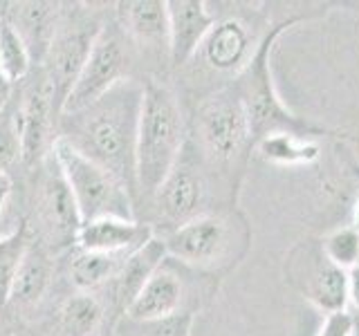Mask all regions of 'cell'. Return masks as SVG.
Masks as SVG:
<instances>
[{
	"instance_id": "6da1fadb",
	"label": "cell",
	"mask_w": 359,
	"mask_h": 336,
	"mask_svg": "<svg viewBox=\"0 0 359 336\" xmlns=\"http://www.w3.org/2000/svg\"><path fill=\"white\" fill-rule=\"evenodd\" d=\"M144 83L130 78L115 85L93 106L67 117V130L61 139L72 144L99 166L110 171L119 182L128 186L130 193L137 188V126L142 108Z\"/></svg>"
},
{
	"instance_id": "7a4b0ae2",
	"label": "cell",
	"mask_w": 359,
	"mask_h": 336,
	"mask_svg": "<svg viewBox=\"0 0 359 336\" xmlns=\"http://www.w3.org/2000/svg\"><path fill=\"white\" fill-rule=\"evenodd\" d=\"M301 20H306V16H292V18L272 22L269 29L265 31L263 41L258 43L250 63H247L245 70L236 76L231 83V88L236 90V94H238L241 104L247 112V119H250L254 144H258L263 137H267V134H276V132H290L303 139H317V137H332L339 141L348 139V132L330 130L325 126H319V123H312L308 119L294 115L276 92V85L272 78V50L276 41L283 36L290 27L299 25Z\"/></svg>"
},
{
	"instance_id": "3957f363",
	"label": "cell",
	"mask_w": 359,
	"mask_h": 336,
	"mask_svg": "<svg viewBox=\"0 0 359 336\" xmlns=\"http://www.w3.org/2000/svg\"><path fill=\"white\" fill-rule=\"evenodd\" d=\"M168 258L200 274L224 278L252 249V224L236 206L207 211L182 227L164 233Z\"/></svg>"
},
{
	"instance_id": "277c9868",
	"label": "cell",
	"mask_w": 359,
	"mask_h": 336,
	"mask_svg": "<svg viewBox=\"0 0 359 336\" xmlns=\"http://www.w3.org/2000/svg\"><path fill=\"white\" fill-rule=\"evenodd\" d=\"M184 146V117L177 97L160 81H146L135 153L137 188L146 197H153L166 175L175 168Z\"/></svg>"
},
{
	"instance_id": "5b68a950",
	"label": "cell",
	"mask_w": 359,
	"mask_h": 336,
	"mask_svg": "<svg viewBox=\"0 0 359 336\" xmlns=\"http://www.w3.org/2000/svg\"><path fill=\"white\" fill-rule=\"evenodd\" d=\"M194 128L202 164L229 179L238 188L245 168L256 148L247 112L231 85L216 90L196 110Z\"/></svg>"
},
{
	"instance_id": "8992f818",
	"label": "cell",
	"mask_w": 359,
	"mask_h": 336,
	"mask_svg": "<svg viewBox=\"0 0 359 336\" xmlns=\"http://www.w3.org/2000/svg\"><path fill=\"white\" fill-rule=\"evenodd\" d=\"M52 155L65 177L74 204L81 216V224L99 218H133V193L128 186L99 166L83 153H79L72 144L56 137Z\"/></svg>"
},
{
	"instance_id": "52a82bcc",
	"label": "cell",
	"mask_w": 359,
	"mask_h": 336,
	"mask_svg": "<svg viewBox=\"0 0 359 336\" xmlns=\"http://www.w3.org/2000/svg\"><path fill=\"white\" fill-rule=\"evenodd\" d=\"M283 274L287 285L325 316L346 312L348 272L323 253L321 240L308 238L292 246L285 255Z\"/></svg>"
},
{
	"instance_id": "ba28073f",
	"label": "cell",
	"mask_w": 359,
	"mask_h": 336,
	"mask_svg": "<svg viewBox=\"0 0 359 336\" xmlns=\"http://www.w3.org/2000/svg\"><path fill=\"white\" fill-rule=\"evenodd\" d=\"M213 276L200 274L196 269L180 265L173 258H166L162 267L146 280L140 294L133 298L123 316L130 321H162L180 316V314H198L200 294L211 296L205 291H194V285H200ZM220 280V278H218Z\"/></svg>"
},
{
	"instance_id": "9c48e42d",
	"label": "cell",
	"mask_w": 359,
	"mask_h": 336,
	"mask_svg": "<svg viewBox=\"0 0 359 336\" xmlns=\"http://www.w3.org/2000/svg\"><path fill=\"white\" fill-rule=\"evenodd\" d=\"M128 72V52L123 48L121 38L115 29L99 27L93 48L83 63V70L79 74L63 104V115H72L88 106H93L112 88L126 81Z\"/></svg>"
},
{
	"instance_id": "30bf717a",
	"label": "cell",
	"mask_w": 359,
	"mask_h": 336,
	"mask_svg": "<svg viewBox=\"0 0 359 336\" xmlns=\"http://www.w3.org/2000/svg\"><path fill=\"white\" fill-rule=\"evenodd\" d=\"M202 162V160H200ZM196 157L187 153V146L182 157L175 164V168L166 175V179L155 190L153 206L157 211V218L166 224V233L182 227V224L196 220L202 213L211 211L207 206L209 202V182L205 171L200 168Z\"/></svg>"
},
{
	"instance_id": "8fae6325",
	"label": "cell",
	"mask_w": 359,
	"mask_h": 336,
	"mask_svg": "<svg viewBox=\"0 0 359 336\" xmlns=\"http://www.w3.org/2000/svg\"><path fill=\"white\" fill-rule=\"evenodd\" d=\"M263 36H256L254 25H250L245 18L238 16L220 18L207 34L198 56L211 72L231 74L236 78L247 67V63H250Z\"/></svg>"
},
{
	"instance_id": "7c38bea8",
	"label": "cell",
	"mask_w": 359,
	"mask_h": 336,
	"mask_svg": "<svg viewBox=\"0 0 359 336\" xmlns=\"http://www.w3.org/2000/svg\"><path fill=\"white\" fill-rule=\"evenodd\" d=\"M56 112H61L56 101V90L48 74H41L36 83H32L25 99L18 104V126L22 141V162L34 164L48 155L52 148V130L56 123Z\"/></svg>"
},
{
	"instance_id": "4fadbf2b",
	"label": "cell",
	"mask_w": 359,
	"mask_h": 336,
	"mask_svg": "<svg viewBox=\"0 0 359 336\" xmlns=\"http://www.w3.org/2000/svg\"><path fill=\"white\" fill-rule=\"evenodd\" d=\"M168 14V56L175 67L198 56L207 34L216 25L205 0H166Z\"/></svg>"
},
{
	"instance_id": "5bb4252c",
	"label": "cell",
	"mask_w": 359,
	"mask_h": 336,
	"mask_svg": "<svg viewBox=\"0 0 359 336\" xmlns=\"http://www.w3.org/2000/svg\"><path fill=\"white\" fill-rule=\"evenodd\" d=\"M97 31L99 29L88 31L83 25H76L65 31L56 29L54 34V41L48 54H45V61H48V72L45 74L50 76V81L56 90V101H59L61 110L72 85L76 83L79 74L83 70V63L95 43Z\"/></svg>"
},
{
	"instance_id": "9a60e30c",
	"label": "cell",
	"mask_w": 359,
	"mask_h": 336,
	"mask_svg": "<svg viewBox=\"0 0 359 336\" xmlns=\"http://www.w3.org/2000/svg\"><path fill=\"white\" fill-rule=\"evenodd\" d=\"M155 231L151 224L126 218H99L83 222L76 233V246L83 251H99L112 255H128L144 246Z\"/></svg>"
},
{
	"instance_id": "2e32d148",
	"label": "cell",
	"mask_w": 359,
	"mask_h": 336,
	"mask_svg": "<svg viewBox=\"0 0 359 336\" xmlns=\"http://www.w3.org/2000/svg\"><path fill=\"white\" fill-rule=\"evenodd\" d=\"M39 188V211L45 227L52 233V238L61 242L76 240V233L81 229V216H79L70 186H67L52 153L48 171H45Z\"/></svg>"
},
{
	"instance_id": "e0dca14e",
	"label": "cell",
	"mask_w": 359,
	"mask_h": 336,
	"mask_svg": "<svg viewBox=\"0 0 359 336\" xmlns=\"http://www.w3.org/2000/svg\"><path fill=\"white\" fill-rule=\"evenodd\" d=\"M166 258H168L166 244L162 238H157V235L144 246H140L137 251L126 255V260L121 262L117 276L112 278V283L108 285L112 291V298H115V302L123 314H126V307L133 302V298L140 294V289L146 285V280L162 267Z\"/></svg>"
},
{
	"instance_id": "ac0fdd59",
	"label": "cell",
	"mask_w": 359,
	"mask_h": 336,
	"mask_svg": "<svg viewBox=\"0 0 359 336\" xmlns=\"http://www.w3.org/2000/svg\"><path fill=\"white\" fill-rule=\"evenodd\" d=\"M119 25L135 41L168 52V14L166 0H128L117 5Z\"/></svg>"
},
{
	"instance_id": "d6986e66",
	"label": "cell",
	"mask_w": 359,
	"mask_h": 336,
	"mask_svg": "<svg viewBox=\"0 0 359 336\" xmlns=\"http://www.w3.org/2000/svg\"><path fill=\"white\" fill-rule=\"evenodd\" d=\"M56 16H59V5L54 3H18L11 9V20L7 22L18 31L32 56L36 54L39 59L41 56L45 59L59 29Z\"/></svg>"
},
{
	"instance_id": "ffe728a7",
	"label": "cell",
	"mask_w": 359,
	"mask_h": 336,
	"mask_svg": "<svg viewBox=\"0 0 359 336\" xmlns=\"http://www.w3.org/2000/svg\"><path fill=\"white\" fill-rule=\"evenodd\" d=\"M50 276H52V267L45 251L41 246L29 244V249L20 262V269L16 274L14 287H11V298L9 305L16 307H34L45 294V289L50 285Z\"/></svg>"
},
{
	"instance_id": "44dd1931",
	"label": "cell",
	"mask_w": 359,
	"mask_h": 336,
	"mask_svg": "<svg viewBox=\"0 0 359 336\" xmlns=\"http://www.w3.org/2000/svg\"><path fill=\"white\" fill-rule=\"evenodd\" d=\"M254 153L274 166H301L317 162L321 157V146L314 139H303L290 132H276L258 141Z\"/></svg>"
},
{
	"instance_id": "7402d4cb",
	"label": "cell",
	"mask_w": 359,
	"mask_h": 336,
	"mask_svg": "<svg viewBox=\"0 0 359 336\" xmlns=\"http://www.w3.org/2000/svg\"><path fill=\"white\" fill-rule=\"evenodd\" d=\"M123 260H126V255L79 249L70 260V280L79 291L93 294L95 289L112 283Z\"/></svg>"
},
{
	"instance_id": "603a6c76",
	"label": "cell",
	"mask_w": 359,
	"mask_h": 336,
	"mask_svg": "<svg viewBox=\"0 0 359 336\" xmlns=\"http://www.w3.org/2000/svg\"><path fill=\"white\" fill-rule=\"evenodd\" d=\"M104 323V307L90 291H79L70 296L59 312L61 336H97Z\"/></svg>"
},
{
	"instance_id": "cb8c5ba5",
	"label": "cell",
	"mask_w": 359,
	"mask_h": 336,
	"mask_svg": "<svg viewBox=\"0 0 359 336\" xmlns=\"http://www.w3.org/2000/svg\"><path fill=\"white\" fill-rule=\"evenodd\" d=\"M29 244L32 240L25 224H18L11 233H0V312L9 305L11 287Z\"/></svg>"
},
{
	"instance_id": "d4e9b609",
	"label": "cell",
	"mask_w": 359,
	"mask_h": 336,
	"mask_svg": "<svg viewBox=\"0 0 359 336\" xmlns=\"http://www.w3.org/2000/svg\"><path fill=\"white\" fill-rule=\"evenodd\" d=\"M32 65V54L27 45L22 43L18 31L9 22H0V67H3L5 78L11 83L25 78Z\"/></svg>"
},
{
	"instance_id": "484cf974",
	"label": "cell",
	"mask_w": 359,
	"mask_h": 336,
	"mask_svg": "<svg viewBox=\"0 0 359 336\" xmlns=\"http://www.w3.org/2000/svg\"><path fill=\"white\" fill-rule=\"evenodd\" d=\"M18 162H22L18 106L7 99L5 108L0 110V175H7Z\"/></svg>"
},
{
	"instance_id": "4316f807",
	"label": "cell",
	"mask_w": 359,
	"mask_h": 336,
	"mask_svg": "<svg viewBox=\"0 0 359 336\" xmlns=\"http://www.w3.org/2000/svg\"><path fill=\"white\" fill-rule=\"evenodd\" d=\"M196 314H180V316L162 321H130L123 318L119 336H191L194 332Z\"/></svg>"
},
{
	"instance_id": "83f0119b",
	"label": "cell",
	"mask_w": 359,
	"mask_h": 336,
	"mask_svg": "<svg viewBox=\"0 0 359 336\" xmlns=\"http://www.w3.org/2000/svg\"><path fill=\"white\" fill-rule=\"evenodd\" d=\"M321 246H323V253L328 255L337 267L346 269V272L353 269L355 265H359V231L353 224L323 235Z\"/></svg>"
},
{
	"instance_id": "f1b7e54d",
	"label": "cell",
	"mask_w": 359,
	"mask_h": 336,
	"mask_svg": "<svg viewBox=\"0 0 359 336\" xmlns=\"http://www.w3.org/2000/svg\"><path fill=\"white\" fill-rule=\"evenodd\" d=\"M357 323L348 312H337V314H328L323 318V325L317 336H357L355 332Z\"/></svg>"
},
{
	"instance_id": "f546056e",
	"label": "cell",
	"mask_w": 359,
	"mask_h": 336,
	"mask_svg": "<svg viewBox=\"0 0 359 336\" xmlns=\"http://www.w3.org/2000/svg\"><path fill=\"white\" fill-rule=\"evenodd\" d=\"M348 302L359 309V265L348 269Z\"/></svg>"
},
{
	"instance_id": "4dcf8cb0",
	"label": "cell",
	"mask_w": 359,
	"mask_h": 336,
	"mask_svg": "<svg viewBox=\"0 0 359 336\" xmlns=\"http://www.w3.org/2000/svg\"><path fill=\"white\" fill-rule=\"evenodd\" d=\"M9 195H11V179L9 175H0V216H3Z\"/></svg>"
},
{
	"instance_id": "1f68e13d",
	"label": "cell",
	"mask_w": 359,
	"mask_h": 336,
	"mask_svg": "<svg viewBox=\"0 0 359 336\" xmlns=\"http://www.w3.org/2000/svg\"><path fill=\"white\" fill-rule=\"evenodd\" d=\"M337 7L351 9V11H357V14H359V3H357V0H355V3H337Z\"/></svg>"
},
{
	"instance_id": "d6a6232c",
	"label": "cell",
	"mask_w": 359,
	"mask_h": 336,
	"mask_svg": "<svg viewBox=\"0 0 359 336\" xmlns=\"http://www.w3.org/2000/svg\"><path fill=\"white\" fill-rule=\"evenodd\" d=\"M351 171H353V175L357 177V182H359V162L351 160Z\"/></svg>"
},
{
	"instance_id": "836d02e7",
	"label": "cell",
	"mask_w": 359,
	"mask_h": 336,
	"mask_svg": "<svg viewBox=\"0 0 359 336\" xmlns=\"http://www.w3.org/2000/svg\"><path fill=\"white\" fill-rule=\"evenodd\" d=\"M353 227L359 231V200H357V204H355V222H353Z\"/></svg>"
},
{
	"instance_id": "e575fe53",
	"label": "cell",
	"mask_w": 359,
	"mask_h": 336,
	"mask_svg": "<svg viewBox=\"0 0 359 336\" xmlns=\"http://www.w3.org/2000/svg\"><path fill=\"white\" fill-rule=\"evenodd\" d=\"M7 99H9V92H0V110L5 108V104H7Z\"/></svg>"
},
{
	"instance_id": "d590c367",
	"label": "cell",
	"mask_w": 359,
	"mask_h": 336,
	"mask_svg": "<svg viewBox=\"0 0 359 336\" xmlns=\"http://www.w3.org/2000/svg\"><path fill=\"white\" fill-rule=\"evenodd\" d=\"M348 141H353V144H359V134H351V132H348Z\"/></svg>"
}]
</instances>
